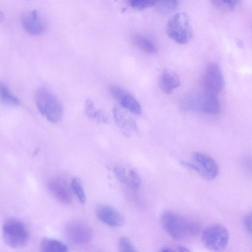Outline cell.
<instances>
[{
  "mask_svg": "<svg viewBox=\"0 0 252 252\" xmlns=\"http://www.w3.org/2000/svg\"><path fill=\"white\" fill-rule=\"evenodd\" d=\"M160 221L162 227L169 236L178 240L194 237L200 229L197 222L171 211H167L163 213Z\"/></svg>",
  "mask_w": 252,
  "mask_h": 252,
  "instance_id": "1",
  "label": "cell"
},
{
  "mask_svg": "<svg viewBox=\"0 0 252 252\" xmlns=\"http://www.w3.org/2000/svg\"><path fill=\"white\" fill-rule=\"evenodd\" d=\"M35 102L40 113L52 123H58L63 117V109L59 100L50 91L39 89L35 94Z\"/></svg>",
  "mask_w": 252,
  "mask_h": 252,
  "instance_id": "2",
  "label": "cell"
},
{
  "mask_svg": "<svg viewBox=\"0 0 252 252\" xmlns=\"http://www.w3.org/2000/svg\"><path fill=\"white\" fill-rule=\"evenodd\" d=\"M2 230L3 240L11 248L24 247L29 240L28 228L19 219L14 218L7 219L3 223Z\"/></svg>",
  "mask_w": 252,
  "mask_h": 252,
  "instance_id": "3",
  "label": "cell"
},
{
  "mask_svg": "<svg viewBox=\"0 0 252 252\" xmlns=\"http://www.w3.org/2000/svg\"><path fill=\"white\" fill-rule=\"evenodd\" d=\"M166 31L168 36L179 44L187 43L192 36L188 15L184 12L175 14L168 20Z\"/></svg>",
  "mask_w": 252,
  "mask_h": 252,
  "instance_id": "4",
  "label": "cell"
},
{
  "mask_svg": "<svg viewBox=\"0 0 252 252\" xmlns=\"http://www.w3.org/2000/svg\"><path fill=\"white\" fill-rule=\"evenodd\" d=\"M201 240L207 249L212 251H222L228 245L229 233L223 225L213 224L203 230Z\"/></svg>",
  "mask_w": 252,
  "mask_h": 252,
  "instance_id": "5",
  "label": "cell"
},
{
  "mask_svg": "<svg viewBox=\"0 0 252 252\" xmlns=\"http://www.w3.org/2000/svg\"><path fill=\"white\" fill-rule=\"evenodd\" d=\"M64 234L70 243L78 246L87 244L93 237V231L90 226L80 220L69 221L65 225Z\"/></svg>",
  "mask_w": 252,
  "mask_h": 252,
  "instance_id": "6",
  "label": "cell"
},
{
  "mask_svg": "<svg viewBox=\"0 0 252 252\" xmlns=\"http://www.w3.org/2000/svg\"><path fill=\"white\" fill-rule=\"evenodd\" d=\"M192 158L196 172L209 180H213L217 177L219 167L212 157L204 153L195 152L192 154Z\"/></svg>",
  "mask_w": 252,
  "mask_h": 252,
  "instance_id": "7",
  "label": "cell"
},
{
  "mask_svg": "<svg viewBox=\"0 0 252 252\" xmlns=\"http://www.w3.org/2000/svg\"><path fill=\"white\" fill-rule=\"evenodd\" d=\"M204 90L217 95L223 89L224 79L220 66L215 63L207 65L203 78Z\"/></svg>",
  "mask_w": 252,
  "mask_h": 252,
  "instance_id": "8",
  "label": "cell"
},
{
  "mask_svg": "<svg viewBox=\"0 0 252 252\" xmlns=\"http://www.w3.org/2000/svg\"><path fill=\"white\" fill-rule=\"evenodd\" d=\"M110 92L122 107L134 114H141L142 108L140 103L128 91L118 86H112Z\"/></svg>",
  "mask_w": 252,
  "mask_h": 252,
  "instance_id": "9",
  "label": "cell"
},
{
  "mask_svg": "<svg viewBox=\"0 0 252 252\" xmlns=\"http://www.w3.org/2000/svg\"><path fill=\"white\" fill-rule=\"evenodd\" d=\"M21 24L25 31L32 35L41 34L46 28L44 21L36 10L24 13L21 17Z\"/></svg>",
  "mask_w": 252,
  "mask_h": 252,
  "instance_id": "10",
  "label": "cell"
},
{
  "mask_svg": "<svg viewBox=\"0 0 252 252\" xmlns=\"http://www.w3.org/2000/svg\"><path fill=\"white\" fill-rule=\"evenodd\" d=\"M95 215L100 221L111 227H120L124 223L123 216L116 209L108 205H98L95 208Z\"/></svg>",
  "mask_w": 252,
  "mask_h": 252,
  "instance_id": "11",
  "label": "cell"
},
{
  "mask_svg": "<svg viewBox=\"0 0 252 252\" xmlns=\"http://www.w3.org/2000/svg\"><path fill=\"white\" fill-rule=\"evenodd\" d=\"M126 110L121 105H116L113 112L115 120L122 132L125 136L129 137L136 133L138 129L134 120L129 116Z\"/></svg>",
  "mask_w": 252,
  "mask_h": 252,
  "instance_id": "12",
  "label": "cell"
},
{
  "mask_svg": "<svg viewBox=\"0 0 252 252\" xmlns=\"http://www.w3.org/2000/svg\"><path fill=\"white\" fill-rule=\"evenodd\" d=\"M48 188L56 199L64 204H70L72 201V194L66 182L60 178H54L48 183Z\"/></svg>",
  "mask_w": 252,
  "mask_h": 252,
  "instance_id": "13",
  "label": "cell"
},
{
  "mask_svg": "<svg viewBox=\"0 0 252 252\" xmlns=\"http://www.w3.org/2000/svg\"><path fill=\"white\" fill-rule=\"evenodd\" d=\"M113 172L119 181L131 188L138 189L141 185L140 176L133 169L127 170L124 167L116 166Z\"/></svg>",
  "mask_w": 252,
  "mask_h": 252,
  "instance_id": "14",
  "label": "cell"
},
{
  "mask_svg": "<svg viewBox=\"0 0 252 252\" xmlns=\"http://www.w3.org/2000/svg\"><path fill=\"white\" fill-rule=\"evenodd\" d=\"M220 106L217 95L203 90L199 96V110L214 115L219 112Z\"/></svg>",
  "mask_w": 252,
  "mask_h": 252,
  "instance_id": "15",
  "label": "cell"
},
{
  "mask_svg": "<svg viewBox=\"0 0 252 252\" xmlns=\"http://www.w3.org/2000/svg\"><path fill=\"white\" fill-rule=\"evenodd\" d=\"M158 84L160 89L165 94L172 93L174 89L180 85L178 75L174 71L165 69L159 76Z\"/></svg>",
  "mask_w": 252,
  "mask_h": 252,
  "instance_id": "16",
  "label": "cell"
},
{
  "mask_svg": "<svg viewBox=\"0 0 252 252\" xmlns=\"http://www.w3.org/2000/svg\"><path fill=\"white\" fill-rule=\"evenodd\" d=\"M40 248L43 252H64L68 251L67 246L59 240L44 238L40 242Z\"/></svg>",
  "mask_w": 252,
  "mask_h": 252,
  "instance_id": "17",
  "label": "cell"
},
{
  "mask_svg": "<svg viewBox=\"0 0 252 252\" xmlns=\"http://www.w3.org/2000/svg\"><path fill=\"white\" fill-rule=\"evenodd\" d=\"M133 43L143 52L150 54H155L157 48L155 44L147 37L140 34H135L132 37Z\"/></svg>",
  "mask_w": 252,
  "mask_h": 252,
  "instance_id": "18",
  "label": "cell"
},
{
  "mask_svg": "<svg viewBox=\"0 0 252 252\" xmlns=\"http://www.w3.org/2000/svg\"><path fill=\"white\" fill-rule=\"evenodd\" d=\"M0 95L1 101L5 104L15 106L20 104L19 100L14 95L8 88L1 82L0 83Z\"/></svg>",
  "mask_w": 252,
  "mask_h": 252,
  "instance_id": "19",
  "label": "cell"
},
{
  "mask_svg": "<svg viewBox=\"0 0 252 252\" xmlns=\"http://www.w3.org/2000/svg\"><path fill=\"white\" fill-rule=\"evenodd\" d=\"M178 5V0H157L155 7L160 13L168 14L173 12Z\"/></svg>",
  "mask_w": 252,
  "mask_h": 252,
  "instance_id": "20",
  "label": "cell"
},
{
  "mask_svg": "<svg viewBox=\"0 0 252 252\" xmlns=\"http://www.w3.org/2000/svg\"><path fill=\"white\" fill-rule=\"evenodd\" d=\"M71 189L80 203L84 204L86 201L85 193L80 180L74 178L71 181Z\"/></svg>",
  "mask_w": 252,
  "mask_h": 252,
  "instance_id": "21",
  "label": "cell"
},
{
  "mask_svg": "<svg viewBox=\"0 0 252 252\" xmlns=\"http://www.w3.org/2000/svg\"><path fill=\"white\" fill-rule=\"evenodd\" d=\"M118 249L121 252H135V247L126 237H122L118 242Z\"/></svg>",
  "mask_w": 252,
  "mask_h": 252,
  "instance_id": "22",
  "label": "cell"
},
{
  "mask_svg": "<svg viewBox=\"0 0 252 252\" xmlns=\"http://www.w3.org/2000/svg\"><path fill=\"white\" fill-rule=\"evenodd\" d=\"M156 1L157 0H128L131 7L138 10L155 6Z\"/></svg>",
  "mask_w": 252,
  "mask_h": 252,
  "instance_id": "23",
  "label": "cell"
},
{
  "mask_svg": "<svg viewBox=\"0 0 252 252\" xmlns=\"http://www.w3.org/2000/svg\"><path fill=\"white\" fill-rule=\"evenodd\" d=\"M85 111L86 115L90 119H94L96 110L94 102L90 99L86 100L85 103Z\"/></svg>",
  "mask_w": 252,
  "mask_h": 252,
  "instance_id": "24",
  "label": "cell"
},
{
  "mask_svg": "<svg viewBox=\"0 0 252 252\" xmlns=\"http://www.w3.org/2000/svg\"><path fill=\"white\" fill-rule=\"evenodd\" d=\"M94 119L104 124L109 123L110 121L108 115L101 110H96Z\"/></svg>",
  "mask_w": 252,
  "mask_h": 252,
  "instance_id": "25",
  "label": "cell"
},
{
  "mask_svg": "<svg viewBox=\"0 0 252 252\" xmlns=\"http://www.w3.org/2000/svg\"><path fill=\"white\" fill-rule=\"evenodd\" d=\"M243 221L245 229L252 234V210L245 217Z\"/></svg>",
  "mask_w": 252,
  "mask_h": 252,
  "instance_id": "26",
  "label": "cell"
},
{
  "mask_svg": "<svg viewBox=\"0 0 252 252\" xmlns=\"http://www.w3.org/2000/svg\"><path fill=\"white\" fill-rule=\"evenodd\" d=\"M241 0H222L221 5L232 10L239 3Z\"/></svg>",
  "mask_w": 252,
  "mask_h": 252,
  "instance_id": "27",
  "label": "cell"
},
{
  "mask_svg": "<svg viewBox=\"0 0 252 252\" xmlns=\"http://www.w3.org/2000/svg\"><path fill=\"white\" fill-rule=\"evenodd\" d=\"M178 251L180 252H189V250H188L187 248L183 247V246H178Z\"/></svg>",
  "mask_w": 252,
  "mask_h": 252,
  "instance_id": "28",
  "label": "cell"
},
{
  "mask_svg": "<svg viewBox=\"0 0 252 252\" xmlns=\"http://www.w3.org/2000/svg\"><path fill=\"white\" fill-rule=\"evenodd\" d=\"M160 251H161V252H172V251H174L170 248L164 247V248H161V249L160 250Z\"/></svg>",
  "mask_w": 252,
  "mask_h": 252,
  "instance_id": "29",
  "label": "cell"
},
{
  "mask_svg": "<svg viewBox=\"0 0 252 252\" xmlns=\"http://www.w3.org/2000/svg\"><path fill=\"white\" fill-rule=\"evenodd\" d=\"M237 44L239 47H243V43L240 40H238L237 41Z\"/></svg>",
  "mask_w": 252,
  "mask_h": 252,
  "instance_id": "30",
  "label": "cell"
}]
</instances>
